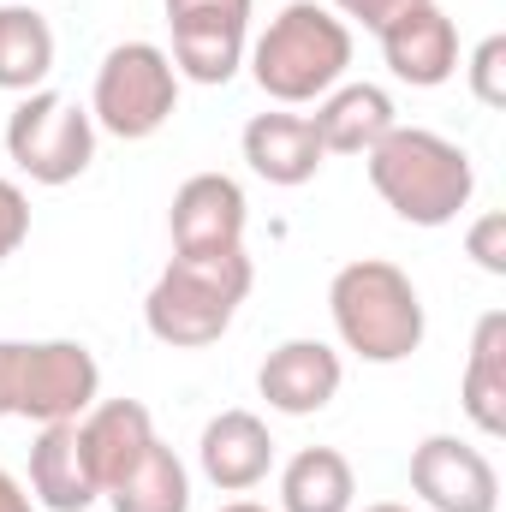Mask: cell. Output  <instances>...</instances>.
<instances>
[{
  "instance_id": "6da1fadb",
  "label": "cell",
  "mask_w": 506,
  "mask_h": 512,
  "mask_svg": "<svg viewBox=\"0 0 506 512\" xmlns=\"http://www.w3.org/2000/svg\"><path fill=\"white\" fill-rule=\"evenodd\" d=\"M376 197L405 227H453L477 197V161L465 143L429 126H393L364 155Z\"/></svg>"
},
{
  "instance_id": "7a4b0ae2",
  "label": "cell",
  "mask_w": 506,
  "mask_h": 512,
  "mask_svg": "<svg viewBox=\"0 0 506 512\" xmlns=\"http://www.w3.org/2000/svg\"><path fill=\"white\" fill-rule=\"evenodd\" d=\"M256 90L280 108H310L352 72V24L322 0H292L268 18L245 54Z\"/></svg>"
},
{
  "instance_id": "3957f363",
  "label": "cell",
  "mask_w": 506,
  "mask_h": 512,
  "mask_svg": "<svg viewBox=\"0 0 506 512\" xmlns=\"http://www.w3.org/2000/svg\"><path fill=\"white\" fill-rule=\"evenodd\" d=\"M328 316L340 346L364 364H405L429 334L411 274L387 256H358L328 280Z\"/></svg>"
},
{
  "instance_id": "277c9868",
  "label": "cell",
  "mask_w": 506,
  "mask_h": 512,
  "mask_svg": "<svg viewBox=\"0 0 506 512\" xmlns=\"http://www.w3.org/2000/svg\"><path fill=\"white\" fill-rule=\"evenodd\" d=\"M251 286H256V268L245 251L173 256L155 274L149 298H143V328L161 346H173V352H203V346H215L233 328V316L251 298Z\"/></svg>"
},
{
  "instance_id": "5b68a950",
  "label": "cell",
  "mask_w": 506,
  "mask_h": 512,
  "mask_svg": "<svg viewBox=\"0 0 506 512\" xmlns=\"http://www.w3.org/2000/svg\"><path fill=\"white\" fill-rule=\"evenodd\" d=\"M102 399V364L84 340H0V417L78 423Z\"/></svg>"
},
{
  "instance_id": "8992f818",
  "label": "cell",
  "mask_w": 506,
  "mask_h": 512,
  "mask_svg": "<svg viewBox=\"0 0 506 512\" xmlns=\"http://www.w3.org/2000/svg\"><path fill=\"white\" fill-rule=\"evenodd\" d=\"M179 114V72L167 60V48L155 42H114L96 66L90 84V120L96 131L120 137V143H143Z\"/></svg>"
},
{
  "instance_id": "52a82bcc",
  "label": "cell",
  "mask_w": 506,
  "mask_h": 512,
  "mask_svg": "<svg viewBox=\"0 0 506 512\" xmlns=\"http://www.w3.org/2000/svg\"><path fill=\"white\" fill-rule=\"evenodd\" d=\"M6 155H12V167L30 185L60 191V185L90 173V161H96V120H90L84 102H72L60 90H30L12 108V120H6Z\"/></svg>"
},
{
  "instance_id": "ba28073f",
  "label": "cell",
  "mask_w": 506,
  "mask_h": 512,
  "mask_svg": "<svg viewBox=\"0 0 506 512\" xmlns=\"http://www.w3.org/2000/svg\"><path fill=\"white\" fill-rule=\"evenodd\" d=\"M173 30V72L191 84H233L251 54V6L256 0H161Z\"/></svg>"
},
{
  "instance_id": "9c48e42d",
  "label": "cell",
  "mask_w": 506,
  "mask_h": 512,
  "mask_svg": "<svg viewBox=\"0 0 506 512\" xmlns=\"http://www.w3.org/2000/svg\"><path fill=\"white\" fill-rule=\"evenodd\" d=\"M411 495L429 512H501V471L483 447L429 435L411 447Z\"/></svg>"
},
{
  "instance_id": "30bf717a",
  "label": "cell",
  "mask_w": 506,
  "mask_h": 512,
  "mask_svg": "<svg viewBox=\"0 0 506 512\" xmlns=\"http://www.w3.org/2000/svg\"><path fill=\"white\" fill-rule=\"evenodd\" d=\"M245 221H251V203H245V185L233 173H191L167 209L173 256L245 251Z\"/></svg>"
},
{
  "instance_id": "8fae6325",
  "label": "cell",
  "mask_w": 506,
  "mask_h": 512,
  "mask_svg": "<svg viewBox=\"0 0 506 512\" xmlns=\"http://www.w3.org/2000/svg\"><path fill=\"white\" fill-rule=\"evenodd\" d=\"M376 42H381L387 72L399 84H411V90H441L459 72V30H453V18L435 0H417L399 18H387L376 30Z\"/></svg>"
},
{
  "instance_id": "7c38bea8",
  "label": "cell",
  "mask_w": 506,
  "mask_h": 512,
  "mask_svg": "<svg viewBox=\"0 0 506 512\" xmlns=\"http://www.w3.org/2000/svg\"><path fill=\"white\" fill-rule=\"evenodd\" d=\"M340 382H346V364H340V352L328 340H280L262 358V370H256V393L280 417H316V411H328Z\"/></svg>"
},
{
  "instance_id": "4fadbf2b",
  "label": "cell",
  "mask_w": 506,
  "mask_h": 512,
  "mask_svg": "<svg viewBox=\"0 0 506 512\" xmlns=\"http://www.w3.org/2000/svg\"><path fill=\"white\" fill-rule=\"evenodd\" d=\"M197 465L221 495H251L274 471V435L256 411H221L197 435Z\"/></svg>"
},
{
  "instance_id": "5bb4252c",
  "label": "cell",
  "mask_w": 506,
  "mask_h": 512,
  "mask_svg": "<svg viewBox=\"0 0 506 512\" xmlns=\"http://www.w3.org/2000/svg\"><path fill=\"white\" fill-rule=\"evenodd\" d=\"M78 441H84V459H90L96 489L108 495L120 477L137 471V459H143L161 435H155V417H149L143 399H96V405L78 417Z\"/></svg>"
},
{
  "instance_id": "9a60e30c",
  "label": "cell",
  "mask_w": 506,
  "mask_h": 512,
  "mask_svg": "<svg viewBox=\"0 0 506 512\" xmlns=\"http://www.w3.org/2000/svg\"><path fill=\"white\" fill-rule=\"evenodd\" d=\"M245 161H251L256 179L280 185V191H298L322 173V137L310 126V114H251L245 137H239Z\"/></svg>"
},
{
  "instance_id": "2e32d148",
  "label": "cell",
  "mask_w": 506,
  "mask_h": 512,
  "mask_svg": "<svg viewBox=\"0 0 506 512\" xmlns=\"http://www.w3.org/2000/svg\"><path fill=\"white\" fill-rule=\"evenodd\" d=\"M30 501L48 512H90L102 501L96 477H90V459H84V441H78V423H42L36 441H30Z\"/></svg>"
},
{
  "instance_id": "e0dca14e",
  "label": "cell",
  "mask_w": 506,
  "mask_h": 512,
  "mask_svg": "<svg viewBox=\"0 0 506 512\" xmlns=\"http://www.w3.org/2000/svg\"><path fill=\"white\" fill-rule=\"evenodd\" d=\"M310 126L322 137V155H370L381 137L399 126V108L381 84H334L316 102Z\"/></svg>"
},
{
  "instance_id": "ac0fdd59",
  "label": "cell",
  "mask_w": 506,
  "mask_h": 512,
  "mask_svg": "<svg viewBox=\"0 0 506 512\" xmlns=\"http://www.w3.org/2000/svg\"><path fill=\"white\" fill-rule=\"evenodd\" d=\"M459 405L477 435H506V310H483L471 328V358L459 376Z\"/></svg>"
},
{
  "instance_id": "d6986e66",
  "label": "cell",
  "mask_w": 506,
  "mask_h": 512,
  "mask_svg": "<svg viewBox=\"0 0 506 512\" xmlns=\"http://www.w3.org/2000/svg\"><path fill=\"white\" fill-rule=\"evenodd\" d=\"M358 477L340 447H298L280 465V512H352Z\"/></svg>"
},
{
  "instance_id": "ffe728a7",
  "label": "cell",
  "mask_w": 506,
  "mask_h": 512,
  "mask_svg": "<svg viewBox=\"0 0 506 512\" xmlns=\"http://www.w3.org/2000/svg\"><path fill=\"white\" fill-rule=\"evenodd\" d=\"M54 72V24L30 0H0V90L30 96L48 90Z\"/></svg>"
},
{
  "instance_id": "44dd1931",
  "label": "cell",
  "mask_w": 506,
  "mask_h": 512,
  "mask_svg": "<svg viewBox=\"0 0 506 512\" xmlns=\"http://www.w3.org/2000/svg\"><path fill=\"white\" fill-rule=\"evenodd\" d=\"M108 507L114 512H191V471H185V459L167 441H155L137 459V471L108 489Z\"/></svg>"
},
{
  "instance_id": "7402d4cb",
  "label": "cell",
  "mask_w": 506,
  "mask_h": 512,
  "mask_svg": "<svg viewBox=\"0 0 506 512\" xmlns=\"http://www.w3.org/2000/svg\"><path fill=\"white\" fill-rule=\"evenodd\" d=\"M465 78H471V96L483 108H506V36H483L465 60Z\"/></svg>"
},
{
  "instance_id": "603a6c76",
  "label": "cell",
  "mask_w": 506,
  "mask_h": 512,
  "mask_svg": "<svg viewBox=\"0 0 506 512\" xmlns=\"http://www.w3.org/2000/svg\"><path fill=\"white\" fill-rule=\"evenodd\" d=\"M465 256H471L483 274H506V215L501 209H489V215L471 221V233H465Z\"/></svg>"
},
{
  "instance_id": "cb8c5ba5",
  "label": "cell",
  "mask_w": 506,
  "mask_h": 512,
  "mask_svg": "<svg viewBox=\"0 0 506 512\" xmlns=\"http://www.w3.org/2000/svg\"><path fill=\"white\" fill-rule=\"evenodd\" d=\"M24 239H30V197L12 179H0V262L24 251Z\"/></svg>"
},
{
  "instance_id": "d4e9b609",
  "label": "cell",
  "mask_w": 506,
  "mask_h": 512,
  "mask_svg": "<svg viewBox=\"0 0 506 512\" xmlns=\"http://www.w3.org/2000/svg\"><path fill=\"white\" fill-rule=\"evenodd\" d=\"M328 12H340L346 24H364V30H381L387 18H399L405 6H417V0H322Z\"/></svg>"
},
{
  "instance_id": "484cf974",
  "label": "cell",
  "mask_w": 506,
  "mask_h": 512,
  "mask_svg": "<svg viewBox=\"0 0 506 512\" xmlns=\"http://www.w3.org/2000/svg\"><path fill=\"white\" fill-rule=\"evenodd\" d=\"M0 512H36V501H30V489L0 465Z\"/></svg>"
},
{
  "instance_id": "4316f807",
  "label": "cell",
  "mask_w": 506,
  "mask_h": 512,
  "mask_svg": "<svg viewBox=\"0 0 506 512\" xmlns=\"http://www.w3.org/2000/svg\"><path fill=\"white\" fill-rule=\"evenodd\" d=\"M221 512H274V507H262V501H227Z\"/></svg>"
},
{
  "instance_id": "83f0119b",
  "label": "cell",
  "mask_w": 506,
  "mask_h": 512,
  "mask_svg": "<svg viewBox=\"0 0 506 512\" xmlns=\"http://www.w3.org/2000/svg\"><path fill=\"white\" fill-rule=\"evenodd\" d=\"M364 512H417V507H405V501H376V507H364Z\"/></svg>"
}]
</instances>
